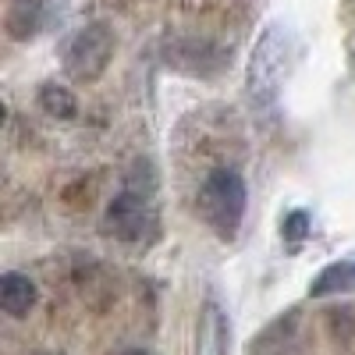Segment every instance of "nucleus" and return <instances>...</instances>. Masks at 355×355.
<instances>
[{
    "instance_id": "9d476101",
    "label": "nucleus",
    "mask_w": 355,
    "mask_h": 355,
    "mask_svg": "<svg viewBox=\"0 0 355 355\" xmlns=\"http://www.w3.org/2000/svg\"><path fill=\"white\" fill-rule=\"evenodd\" d=\"M309 227H313V217H309L306 210H291V214H284V220H281L284 245H288V249L302 245V242L309 239Z\"/></svg>"
},
{
    "instance_id": "7ed1b4c3",
    "label": "nucleus",
    "mask_w": 355,
    "mask_h": 355,
    "mask_svg": "<svg viewBox=\"0 0 355 355\" xmlns=\"http://www.w3.org/2000/svg\"><path fill=\"white\" fill-rule=\"evenodd\" d=\"M288 64V40L281 28H266L252 61H249V93L256 103H270L277 96V85Z\"/></svg>"
},
{
    "instance_id": "39448f33",
    "label": "nucleus",
    "mask_w": 355,
    "mask_h": 355,
    "mask_svg": "<svg viewBox=\"0 0 355 355\" xmlns=\"http://www.w3.org/2000/svg\"><path fill=\"white\" fill-rule=\"evenodd\" d=\"M231 348V323L217 299H206L196 323V355H227Z\"/></svg>"
},
{
    "instance_id": "20e7f679",
    "label": "nucleus",
    "mask_w": 355,
    "mask_h": 355,
    "mask_svg": "<svg viewBox=\"0 0 355 355\" xmlns=\"http://www.w3.org/2000/svg\"><path fill=\"white\" fill-rule=\"evenodd\" d=\"M107 227L114 231V239H121V242H132L139 234H146L153 227V214H150V206H146V196L135 192V189L114 196L110 206H107Z\"/></svg>"
},
{
    "instance_id": "9b49d317",
    "label": "nucleus",
    "mask_w": 355,
    "mask_h": 355,
    "mask_svg": "<svg viewBox=\"0 0 355 355\" xmlns=\"http://www.w3.org/2000/svg\"><path fill=\"white\" fill-rule=\"evenodd\" d=\"M121 355H146V352H142V348H125Z\"/></svg>"
},
{
    "instance_id": "f8f14e48",
    "label": "nucleus",
    "mask_w": 355,
    "mask_h": 355,
    "mask_svg": "<svg viewBox=\"0 0 355 355\" xmlns=\"http://www.w3.org/2000/svg\"><path fill=\"white\" fill-rule=\"evenodd\" d=\"M8 121V110H4V103H0V125H4Z\"/></svg>"
},
{
    "instance_id": "0eeeda50",
    "label": "nucleus",
    "mask_w": 355,
    "mask_h": 355,
    "mask_svg": "<svg viewBox=\"0 0 355 355\" xmlns=\"http://www.w3.org/2000/svg\"><path fill=\"white\" fill-rule=\"evenodd\" d=\"M46 21V0H15L8 8V33L15 40H33Z\"/></svg>"
},
{
    "instance_id": "f03ea898",
    "label": "nucleus",
    "mask_w": 355,
    "mask_h": 355,
    "mask_svg": "<svg viewBox=\"0 0 355 355\" xmlns=\"http://www.w3.org/2000/svg\"><path fill=\"white\" fill-rule=\"evenodd\" d=\"M110 57H114V33L100 21L85 25L64 53V71L71 82H96L107 71Z\"/></svg>"
},
{
    "instance_id": "1a4fd4ad",
    "label": "nucleus",
    "mask_w": 355,
    "mask_h": 355,
    "mask_svg": "<svg viewBox=\"0 0 355 355\" xmlns=\"http://www.w3.org/2000/svg\"><path fill=\"white\" fill-rule=\"evenodd\" d=\"M40 107H43L50 117H57V121H71V117L78 114L75 93H71V89H64V85H57V82H46V85L40 89Z\"/></svg>"
},
{
    "instance_id": "ddd939ff",
    "label": "nucleus",
    "mask_w": 355,
    "mask_h": 355,
    "mask_svg": "<svg viewBox=\"0 0 355 355\" xmlns=\"http://www.w3.org/2000/svg\"><path fill=\"white\" fill-rule=\"evenodd\" d=\"M352 270H355V263H352Z\"/></svg>"
},
{
    "instance_id": "6e6552de",
    "label": "nucleus",
    "mask_w": 355,
    "mask_h": 355,
    "mask_svg": "<svg viewBox=\"0 0 355 355\" xmlns=\"http://www.w3.org/2000/svg\"><path fill=\"white\" fill-rule=\"evenodd\" d=\"M355 288V270L352 263H331L313 277L309 284V295L313 299H327V295H341V291H352Z\"/></svg>"
},
{
    "instance_id": "423d86ee",
    "label": "nucleus",
    "mask_w": 355,
    "mask_h": 355,
    "mask_svg": "<svg viewBox=\"0 0 355 355\" xmlns=\"http://www.w3.org/2000/svg\"><path fill=\"white\" fill-rule=\"evenodd\" d=\"M40 299L36 284L25 274H0V313L8 316H28Z\"/></svg>"
},
{
    "instance_id": "f257e3e1",
    "label": "nucleus",
    "mask_w": 355,
    "mask_h": 355,
    "mask_svg": "<svg viewBox=\"0 0 355 355\" xmlns=\"http://www.w3.org/2000/svg\"><path fill=\"white\" fill-rule=\"evenodd\" d=\"M245 206H249V192L239 171H214L210 178L202 182L199 196H196V210L206 220L214 234H220L224 242H231L239 234L242 220H245Z\"/></svg>"
}]
</instances>
